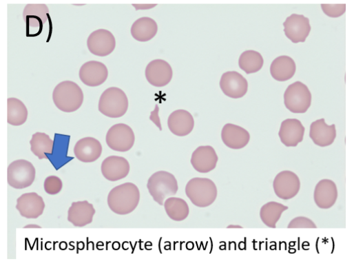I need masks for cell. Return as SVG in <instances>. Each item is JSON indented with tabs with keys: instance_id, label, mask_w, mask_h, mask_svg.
I'll list each match as a JSON object with an SVG mask.
<instances>
[{
	"instance_id": "6da1fadb",
	"label": "cell",
	"mask_w": 354,
	"mask_h": 268,
	"mask_svg": "<svg viewBox=\"0 0 354 268\" xmlns=\"http://www.w3.org/2000/svg\"><path fill=\"white\" fill-rule=\"evenodd\" d=\"M140 194L137 186L126 183L112 189L107 196L110 209L118 215H127L134 212L140 202Z\"/></svg>"
},
{
	"instance_id": "7a4b0ae2",
	"label": "cell",
	"mask_w": 354,
	"mask_h": 268,
	"mask_svg": "<svg viewBox=\"0 0 354 268\" xmlns=\"http://www.w3.org/2000/svg\"><path fill=\"white\" fill-rule=\"evenodd\" d=\"M84 94L75 82L65 81L59 83L53 92V101L58 109L64 112H74L83 105Z\"/></svg>"
},
{
	"instance_id": "3957f363",
	"label": "cell",
	"mask_w": 354,
	"mask_h": 268,
	"mask_svg": "<svg viewBox=\"0 0 354 268\" xmlns=\"http://www.w3.org/2000/svg\"><path fill=\"white\" fill-rule=\"evenodd\" d=\"M186 194L196 207L205 208L213 205L218 197V188L209 178H195L186 186Z\"/></svg>"
},
{
	"instance_id": "277c9868",
	"label": "cell",
	"mask_w": 354,
	"mask_h": 268,
	"mask_svg": "<svg viewBox=\"0 0 354 268\" xmlns=\"http://www.w3.org/2000/svg\"><path fill=\"white\" fill-rule=\"evenodd\" d=\"M147 188L154 200L163 206L167 198L176 195L178 192L179 186L174 175L160 171L150 176Z\"/></svg>"
},
{
	"instance_id": "5b68a950",
	"label": "cell",
	"mask_w": 354,
	"mask_h": 268,
	"mask_svg": "<svg viewBox=\"0 0 354 268\" xmlns=\"http://www.w3.org/2000/svg\"><path fill=\"white\" fill-rule=\"evenodd\" d=\"M129 107L128 98L120 88L109 87L101 94L98 102V110L110 118H120L124 116Z\"/></svg>"
},
{
	"instance_id": "8992f818",
	"label": "cell",
	"mask_w": 354,
	"mask_h": 268,
	"mask_svg": "<svg viewBox=\"0 0 354 268\" xmlns=\"http://www.w3.org/2000/svg\"><path fill=\"white\" fill-rule=\"evenodd\" d=\"M311 97L308 87L296 81L287 88L284 94V105L293 113H305L311 105Z\"/></svg>"
},
{
	"instance_id": "52a82bcc",
	"label": "cell",
	"mask_w": 354,
	"mask_h": 268,
	"mask_svg": "<svg viewBox=\"0 0 354 268\" xmlns=\"http://www.w3.org/2000/svg\"><path fill=\"white\" fill-rule=\"evenodd\" d=\"M36 174L32 163L25 160L16 161L8 169V184L17 189L28 188L35 181Z\"/></svg>"
},
{
	"instance_id": "ba28073f",
	"label": "cell",
	"mask_w": 354,
	"mask_h": 268,
	"mask_svg": "<svg viewBox=\"0 0 354 268\" xmlns=\"http://www.w3.org/2000/svg\"><path fill=\"white\" fill-rule=\"evenodd\" d=\"M106 143L113 151L127 152L135 143V135L130 126L125 123H117L112 126L107 132Z\"/></svg>"
},
{
	"instance_id": "9c48e42d",
	"label": "cell",
	"mask_w": 354,
	"mask_h": 268,
	"mask_svg": "<svg viewBox=\"0 0 354 268\" xmlns=\"http://www.w3.org/2000/svg\"><path fill=\"white\" fill-rule=\"evenodd\" d=\"M273 187L278 198L284 200H291L299 193L300 181L295 173L284 171L275 176Z\"/></svg>"
},
{
	"instance_id": "30bf717a",
	"label": "cell",
	"mask_w": 354,
	"mask_h": 268,
	"mask_svg": "<svg viewBox=\"0 0 354 268\" xmlns=\"http://www.w3.org/2000/svg\"><path fill=\"white\" fill-rule=\"evenodd\" d=\"M87 45L89 51L94 55L105 57L115 50L116 39L112 32L107 30H98L88 37Z\"/></svg>"
},
{
	"instance_id": "8fae6325",
	"label": "cell",
	"mask_w": 354,
	"mask_h": 268,
	"mask_svg": "<svg viewBox=\"0 0 354 268\" xmlns=\"http://www.w3.org/2000/svg\"><path fill=\"white\" fill-rule=\"evenodd\" d=\"M46 5H28L23 12V19L27 26L28 37L34 31L33 36H39L50 17Z\"/></svg>"
},
{
	"instance_id": "7c38bea8",
	"label": "cell",
	"mask_w": 354,
	"mask_h": 268,
	"mask_svg": "<svg viewBox=\"0 0 354 268\" xmlns=\"http://www.w3.org/2000/svg\"><path fill=\"white\" fill-rule=\"evenodd\" d=\"M285 36L293 43H304L311 32L309 19L293 14L283 24Z\"/></svg>"
},
{
	"instance_id": "4fadbf2b",
	"label": "cell",
	"mask_w": 354,
	"mask_h": 268,
	"mask_svg": "<svg viewBox=\"0 0 354 268\" xmlns=\"http://www.w3.org/2000/svg\"><path fill=\"white\" fill-rule=\"evenodd\" d=\"M145 74L150 85L156 87H162L170 83L173 76V70L167 61L156 59L147 65Z\"/></svg>"
},
{
	"instance_id": "5bb4252c",
	"label": "cell",
	"mask_w": 354,
	"mask_h": 268,
	"mask_svg": "<svg viewBox=\"0 0 354 268\" xmlns=\"http://www.w3.org/2000/svg\"><path fill=\"white\" fill-rule=\"evenodd\" d=\"M305 128L297 118H287L281 123L278 133L281 143L287 147H295L303 141Z\"/></svg>"
},
{
	"instance_id": "9a60e30c",
	"label": "cell",
	"mask_w": 354,
	"mask_h": 268,
	"mask_svg": "<svg viewBox=\"0 0 354 268\" xmlns=\"http://www.w3.org/2000/svg\"><path fill=\"white\" fill-rule=\"evenodd\" d=\"M220 85L224 94L232 99L243 97L249 88L247 80L241 74L235 71L223 74Z\"/></svg>"
},
{
	"instance_id": "2e32d148",
	"label": "cell",
	"mask_w": 354,
	"mask_h": 268,
	"mask_svg": "<svg viewBox=\"0 0 354 268\" xmlns=\"http://www.w3.org/2000/svg\"><path fill=\"white\" fill-rule=\"evenodd\" d=\"M108 69L101 62L91 61L84 63L79 71L81 81L89 87L103 84L108 78Z\"/></svg>"
},
{
	"instance_id": "e0dca14e",
	"label": "cell",
	"mask_w": 354,
	"mask_h": 268,
	"mask_svg": "<svg viewBox=\"0 0 354 268\" xmlns=\"http://www.w3.org/2000/svg\"><path fill=\"white\" fill-rule=\"evenodd\" d=\"M167 126L174 136L185 137L189 136L194 130L195 120L189 111L177 110L169 114L167 119Z\"/></svg>"
},
{
	"instance_id": "ac0fdd59",
	"label": "cell",
	"mask_w": 354,
	"mask_h": 268,
	"mask_svg": "<svg viewBox=\"0 0 354 268\" xmlns=\"http://www.w3.org/2000/svg\"><path fill=\"white\" fill-rule=\"evenodd\" d=\"M45 208L43 198L35 192L24 194L17 200V209L23 217L28 219L38 218Z\"/></svg>"
},
{
	"instance_id": "d6986e66",
	"label": "cell",
	"mask_w": 354,
	"mask_h": 268,
	"mask_svg": "<svg viewBox=\"0 0 354 268\" xmlns=\"http://www.w3.org/2000/svg\"><path fill=\"white\" fill-rule=\"evenodd\" d=\"M221 136L224 144L234 150L244 149L251 139L249 131L233 123H227L224 126Z\"/></svg>"
},
{
	"instance_id": "ffe728a7",
	"label": "cell",
	"mask_w": 354,
	"mask_h": 268,
	"mask_svg": "<svg viewBox=\"0 0 354 268\" xmlns=\"http://www.w3.org/2000/svg\"><path fill=\"white\" fill-rule=\"evenodd\" d=\"M309 137L318 147L331 146L336 138L335 125H329L324 118L316 120L311 124Z\"/></svg>"
},
{
	"instance_id": "44dd1931",
	"label": "cell",
	"mask_w": 354,
	"mask_h": 268,
	"mask_svg": "<svg viewBox=\"0 0 354 268\" xmlns=\"http://www.w3.org/2000/svg\"><path fill=\"white\" fill-rule=\"evenodd\" d=\"M130 172L129 162L123 157L110 156L101 165V172L104 178L116 182L126 178Z\"/></svg>"
},
{
	"instance_id": "7402d4cb",
	"label": "cell",
	"mask_w": 354,
	"mask_h": 268,
	"mask_svg": "<svg viewBox=\"0 0 354 268\" xmlns=\"http://www.w3.org/2000/svg\"><path fill=\"white\" fill-rule=\"evenodd\" d=\"M218 160L217 153L212 147L202 146L193 153L191 163L198 172L207 174L216 168Z\"/></svg>"
},
{
	"instance_id": "603a6c76",
	"label": "cell",
	"mask_w": 354,
	"mask_h": 268,
	"mask_svg": "<svg viewBox=\"0 0 354 268\" xmlns=\"http://www.w3.org/2000/svg\"><path fill=\"white\" fill-rule=\"evenodd\" d=\"M337 196V186L331 180L323 179L315 187L314 202L320 209H328L331 208L336 203Z\"/></svg>"
},
{
	"instance_id": "cb8c5ba5",
	"label": "cell",
	"mask_w": 354,
	"mask_h": 268,
	"mask_svg": "<svg viewBox=\"0 0 354 268\" xmlns=\"http://www.w3.org/2000/svg\"><path fill=\"white\" fill-rule=\"evenodd\" d=\"M103 147L101 143L91 137L81 139L76 144L74 153L76 158L84 163H92L100 158Z\"/></svg>"
},
{
	"instance_id": "d4e9b609",
	"label": "cell",
	"mask_w": 354,
	"mask_h": 268,
	"mask_svg": "<svg viewBox=\"0 0 354 268\" xmlns=\"http://www.w3.org/2000/svg\"><path fill=\"white\" fill-rule=\"evenodd\" d=\"M96 210L87 200L74 202L68 210L67 220L74 226L83 227L93 221Z\"/></svg>"
},
{
	"instance_id": "484cf974",
	"label": "cell",
	"mask_w": 354,
	"mask_h": 268,
	"mask_svg": "<svg viewBox=\"0 0 354 268\" xmlns=\"http://www.w3.org/2000/svg\"><path fill=\"white\" fill-rule=\"evenodd\" d=\"M295 71V63L288 56H280L276 58L270 67L272 77L280 82L287 81L293 78Z\"/></svg>"
},
{
	"instance_id": "4316f807",
	"label": "cell",
	"mask_w": 354,
	"mask_h": 268,
	"mask_svg": "<svg viewBox=\"0 0 354 268\" xmlns=\"http://www.w3.org/2000/svg\"><path fill=\"white\" fill-rule=\"evenodd\" d=\"M158 32V25L154 20L143 17L136 21L131 28V34L137 41L145 43L151 41Z\"/></svg>"
},
{
	"instance_id": "83f0119b",
	"label": "cell",
	"mask_w": 354,
	"mask_h": 268,
	"mask_svg": "<svg viewBox=\"0 0 354 268\" xmlns=\"http://www.w3.org/2000/svg\"><path fill=\"white\" fill-rule=\"evenodd\" d=\"M163 205L169 218L176 222L186 220L190 214L188 203L180 198L169 197L165 199Z\"/></svg>"
},
{
	"instance_id": "f1b7e54d",
	"label": "cell",
	"mask_w": 354,
	"mask_h": 268,
	"mask_svg": "<svg viewBox=\"0 0 354 268\" xmlns=\"http://www.w3.org/2000/svg\"><path fill=\"white\" fill-rule=\"evenodd\" d=\"M32 152L39 159H48L46 154H52L54 142L48 134L37 132L32 136L30 141Z\"/></svg>"
},
{
	"instance_id": "f546056e",
	"label": "cell",
	"mask_w": 354,
	"mask_h": 268,
	"mask_svg": "<svg viewBox=\"0 0 354 268\" xmlns=\"http://www.w3.org/2000/svg\"><path fill=\"white\" fill-rule=\"evenodd\" d=\"M28 118V110L25 103L17 98L8 99V122L14 126L23 125Z\"/></svg>"
},
{
	"instance_id": "4dcf8cb0",
	"label": "cell",
	"mask_w": 354,
	"mask_h": 268,
	"mask_svg": "<svg viewBox=\"0 0 354 268\" xmlns=\"http://www.w3.org/2000/svg\"><path fill=\"white\" fill-rule=\"evenodd\" d=\"M288 209V207L281 203L269 202L262 207L260 212V218L265 225L275 229L282 214Z\"/></svg>"
},
{
	"instance_id": "1f68e13d",
	"label": "cell",
	"mask_w": 354,
	"mask_h": 268,
	"mask_svg": "<svg viewBox=\"0 0 354 268\" xmlns=\"http://www.w3.org/2000/svg\"><path fill=\"white\" fill-rule=\"evenodd\" d=\"M264 59L258 52L247 50L244 52L239 59V66L247 74L259 72L263 67Z\"/></svg>"
},
{
	"instance_id": "d6a6232c",
	"label": "cell",
	"mask_w": 354,
	"mask_h": 268,
	"mask_svg": "<svg viewBox=\"0 0 354 268\" xmlns=\"http://www.w3.org/2000/svg\"><path fill=\"white\" fill-rule=\"evenodd\" d=\"M63 184L61 178L55 176L48 177L44 183L45 191L50 195L59 194L63 189Z\"/></svg>"
},
{
	"instance_id": "836d02e7",
	"label": "cell",
	"mask_w": 354,
	"mask_h": 268,
	"mask_svg": "<svg viewBox=\"0 0 354 268\" xmlns=\"http://www.w3.org/2000/svg\"><path fill=\"white\" fill-rule=\"evenodd\" d=\"M322 12L330 18L342 17L346 12V5H321Z\"/></svg>"
},
{
	"instance_id": "e575fe53",
	"label": "cell",
	"mask_w": 354,
	"mask_h": 268,
	"mask_svg": "<svg viewBox=\"0 0 354 268\" xmlns=\"http://www.w3.org/2000/svg\"><path fill=\"white\" fill-rule=\"evenodd\" d=\"M289 229L293 228H317L316 225L312 220L304 216H299L293 218L288 227Z\"/></svg>"
},
{
	"instance_id": "d590c367",
	"label": "cell",
	"mask_w": 354,
	"mask_h": 268,
	"mask_svg": "<svg viewBox=\"0 0 354 268\" xmlns=\"http://www.w3.org/2000/svg\"><path fill=\"white\" fill-rule=\"evenodd\" d=\"M158 111L159 107L156 105L154 110L151 112L149 118L159 128L160 130H162L160 121L158 116Z\"/></svg>"
},
{
	"instance_id": "8d00e7d4",
	"label": "cell",
	"mask_w": 354,
	"mask_h": 268,
	"mask_svg": "<svg viewBox=\"0 0 354 268\" xmlns=\"http://www.w3.org/2000/svg\"><path fill=\"white\" fill-rule=\"evenodd\" d=\"M136 10H150L156 6V5H133Z\"/></svg>"
},
{
	"instance_id": "74e56055",
	"label": "cell",
	"mask_w": 354,
	"mask_h": 268,
	"mask_svg": "<svg viewBox=\"0 0 354 268\" xmlns=\"http://www.w3.org/2000/svg\"><path fill=\"white\" fill-rule=\"evenodd\" d=\"M25 229H30V228H42L40 225H28L24 227Z\"/></svg>"
},
{
	"instance_id": "f35d334b",
	"label": "cell",
	"mask_w": 354,
	"mask_h": 268,
	"mask_svg": "<svg viewBox=\"0 0 354 268\" xmlns=\"http://www.w3.org/2000/svg\"><path fill=\"white\" fill-rule=\"evenodd\" d=\"M227 228H242V227L239 225H230Z\"/></svg>"
}]
</instances>
